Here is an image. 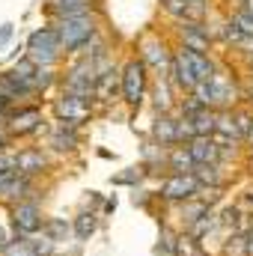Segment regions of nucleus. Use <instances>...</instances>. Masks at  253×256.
Listing matches in <instances>:
<instances>
[{
  "instance_id": "nucleus-1",
  "label": "nucleus",
  "mask_w": 253,
  "mask_h": 256,
  "mask_svg": "<svg viewBox=\"0 0 253 256\" xmlns=\"http://www.w3.org/2000/svg\"><path fill=\"white\" fill-rule=\"evenodd\" d=\"M24 54L33 60L36 66H48V68H57L63 60V42H60V33H57V24L48 21L36 30H30L27 42H24Z\"/></svg>"
},
{
  "instance_id": "nucleus-2",
  "label": "nucleus",
  "mask_w": 253,
  "mask_h": 256,
  "mask_svg": "<svg viewBox=\"0 0 253 256\" xmlns=\"http://www.w3.org/2000/svg\"><path fill=\"white\" fill-rule=\"evenodd\" d=\"M60 84H63L66 96H74V98H80L86 104L98 102V66L92 60H86V57L72 60V66L66 68Z\"/></svg>"
},
{
  "instance_id": "nucleus-3",
  "label": "nucleus",
  "mask_w": 253,
  "mask_h": 256,
  "mask_svg": "<svg viewBox=\"0 0 253 256\" xmlns=\"http://www.w3.org/2000/svg\"><path fill=\"white\" fill-rule=\"evenodd\" d=\"M60 42H63V54H80L102 30H98V18H72V21H54Z\"/></svg>"
},
{
  "instance_id": "nucleus-4",
  "label": "nucleus",
  "mask_w": 253,
  "mask_h": 256,
  "mask_svg": "<svg viewBox=\"0 0 253 256\" xmlns=\"http://www.w3.org/2000/svg\"><path fill=\"white\" fill-rule=\"evenodd\" d=\"M122 68V102L128 108H140L149 98V68L140 57H128Z\"/></svg>"
},
{
  "instance_id": "nucleus-5",
  "label": "nucleus",
  "mask_w": 253,
  "mask_h": 256,
  "mask_svg": "<svg viewBox=\"0 0 253 256\" xmlns=\"http://www.w3.org/2000/svg\"><path fill=\"white\" fill-rule=\"evenodd\" d=\"M194 96H196L206 108H212V110H232V108H236V102H238V98H236V96H238L236 84H232L230 78H224V74H218V78H212V80L196 84Z\"/></svg>"
},
{
  "instance_id": "nucleus-6",
  "label": "nucleus",
  "mask_w": 253,
  "mask_h": 256,
  "mask_svg": "<svg viewBox=\"0 0 253 256\" xmlns=\"http://www.w3.org/2000/svg\"><path fill=\"white\" fill-rule=\"evenodd\" d=\"M9 220H12V230L18 232V238H33L45 230L48 218H42V208L36 200H21L9 208Z\"/></svg>"
},
{
  "instance_id": "nucleus-7",
  "label": "nucleus",
  "mask_w": 253,
  "mask_h": 256,
  "mask_svg": "<svg viewBox=\"0 0 253 256\" xmlns=\"http://www.w3.org/2000/svg\"><path fill=\"white\" fill-rule=\"evenodd\" d=\"M202 191V185L196 182V176L194 173H170L164 182H161V188L155 196H161L164 202H188V200H196Z\"/></svg>"
},
{
  "instance_id": "nucleus-8",
  "label": "nucleus",
  "mask_w": 253,
  "mask_h": 256,
  "mask_svg": "<svg viewBox=\"0 0 253 256\" xmlns=\"http://www.w3.org/2000/svg\"><path fill=\"white\" fill-rule=\"evenodd\" d=\"M45 128V114L39 104H18L9 116V137H33Z\"/></svg>"
},
{
  "instance_id": "nucleus-9",
  "label": "nucleus",
  "mask_w": 253,
  "mask_h": 256,
  "mask_svg": "<svg viewBox=\"0 0 253 256\" xmlns=\"http://www.w3.org/2000/svg\"><path fill=\"white\" fill-rule=\"evenodd\" d=\"M176 33H179V48H188V51L208 54L214 42V30L206 21H176Z\"/></svg>"
},
{
  "instance_id": "nucleus-10",
  "label": "nucleus",
  "mask_w": 253,
  "mask_h": 256,
  "mask_svg": "<svg viewBox=\"0 0 253 256\" xmlns=\"http://www.w3.org/2000/svg\"><path fill=\"white\" fill-rule=\"evenodd\" d=\"M173 48L164 42V39H149V42H140V60L146 63L149 72H155L158 78H167L170 74V66H173Z\"/></svg>"
},
{
  "instance_id": "nucleus-11",
  "label": "nucleus",
  "mask_w": 253,
  "mask_h": 256,
  "mask_svg": "<svg viewBox=\"0 0 253 256\" xmlns=\"http://www.w3.org/2000/svg\"><path fill=\"white\" fill-rule=\"evenodd\" d=\"M51 110H54V116L60 122H72L78 128L92 120V104H86V102H80L74 96H66V92H60V98H54Z\"/></svg>"
},
{
  "instance_id": "nucleus-12",
  "label": "nucleus",
  "mask_w": 253,
  "mask_h": 256,
  "mask_svg": "<svg viewBox=\"0 0 253 256\" xmlns=\"http://www.w3.org/2000/svg\"><path fill=\"white\" fill-rule=\"evenodd\" d=\"M48 149L51 152H57V155H72V152H78V146H80V128L72 126V122H60V120H54V126L48 128Z\"/></svg>"
},
{
  "instance_id": "nucleus-13",
  "label": "nucleus",
  "mask_w": 253,
  "mask_h": 256,
  "mask_svg": "<svg viewBox=\"0 0 253 256\" xmlns=\"http://www.w3.org/2000/svg\"><path fill=\"white\" fill-rule=\"evenodd\" d=\"M51 170V158L45 149H36V146H24L15 152V173L27 176V179H36L42 173Z\"/></svg>"
},
{
  "instance_id": "nucleus-14",
  "label": "nucleus",
  "mask_w": 253,
  "mask_h": 256,
  "mask_svg": "<svg viewBox=\"0 0 253 256\" xmlns=\"http://www.w3.org/2000/svg\"><path fill=\"white\" fill-rule=\"evenodd\" d=\"M149 134H152V140H155L158 146H164V149L179 146V116H176V114H155Z\"/></svg>"
},
{
  "instance_id": "nucleus-15",
  "label": "nucleus",
  "mask_w": 253,
  "mask_h": 256,
  "mask_svg": "<svg viewBox=\"0 0 253 256\" xmlns=\"http://www.w3.org/2000/svg\"><path fill=\"white\" fill-rule=\"evenodd\" d=\"M0 96H3L6 102H12V104H27V98L39 96V92L33 90V84L18 80L12 72H3V74H0Z\"/></svg>"
},
{
  "instance_id": "nucleus-16",
  "label": "nucleus",
  "mask_w": 253,
  "mask_h": 256,
  "mask_svg": "<svg viewBox=\"0 0 253 256\" xmlns=\"http://www.w3.org/2000/svg\"><path fill=\"white\" fill-rule=\"evenodd\" d=\"M170 84L179 90V92H194L196 90V74H194V68H190V63L185 60V54L176 48V54H173V66H170Z\"/></svg>"
},
{
  "instance_id": "nucleus-17",
  "label": "nucleus",
  "mask_w": 253,
  "mask_h": 256,
  "mask_svg": "<svg viewBox=\"0 0 253 256\" xmlns=\"http://www.w3.org/2000/svg\"><path fill=\"white\" fill-rule=\"evenodd\" d=\"M149 98H152V108H155V114H173L176 110V86L170 84V78H158L155 80V86H152V92H149Z\"/></svg>"
},
{
  "instance_id": "nucleus-18",
  "label": "nucleus",
  "mask_w": 253,
  "mask_h": 256,
  "mask_svg": "<svg viewBox=\"0 0 253 256\" xmlns=\"http://www.w3.org/2000/svg\"><path fill=\"white\" fill-rule=\"evenodd\" d=\"M190 158L196 161V167H208V164H220V146L212 137H194L188 143Z\"/></svg>"
},
{
  "instance_id": "nucleus-19",
  "label": "nucleus",
  "mask_w": 253,
  "mask_h": 256,
  "mask_svg": "<svg viewBox=\"0 0 253 256\" xmlns=\"http://www.w3.org/2000/svg\"><path fill=\"white\" fill-rule=\"evenodd\" d=\"M179 51L185 54V60L190 63V68H194V74H196L200 84H202V80H212V78L220 74L218 66H214V60H212L208 54H202V51H188V48H179Z\"/></svg>"
},
{
  "instance_id": "nucleus-20",
  "label": "nucleus",
  "mask_w": 253,
  "mask_h": 256,
  "mask_svg": "<svg viewBox=\"0 0 253 256\" xmlns=\"http://www.w3.org/2000/svg\"><path fill=\"white\" fill-rule=\"evenodd\" d=\"M30 191H33V179H27V176H21V173H12V176H9V182H6V188L0 191V196H3V200H9V202L15 206V202L27 200Z\"/></svg>"
},
{
  "instance_id": "nucleus-21",
  "label": "nucleus",
  "mask_w": 253,
  "mask_h": 256,
  "mask_svg": "<svg viewBox=\"0 0 253 256\" xmlns=\"http://www.w3.org/2000/svg\"><path fill=\"white\" fill-rule=\"evenodd\" d=\"M72 232H74V238L78 242H90L96 232H98V214L96 212H78V218L72 220Z\"/></svg>"
},
{
  "instance_id": "nucleus-22",
  "label": "nucleus",
  "mask_w": 253,
  "mask_h": 256,
  "mask_svg": "<svg viewBox=\"0 0 253 256\" xmlns=\"http://www.w3.org/2000/svg\"><path fill=\"white\" fill-rule=\"evenodd\" d=\"M167 170L170 173H194L196 170V161L190 158L188 146H173L167 152Z\"/></svg>"
},
{
  "instance_id": "nucleus-23",
  "label": "nucleus",
  "mask_w": 253,
  "mask_h": 256,
  "mask_svg": "<svg viewBox=\"0 0 253 256\" xmlns=\"http://www.w3.org/2000/svg\"><path fill=\"white\" fill-rule=\"evenodd\" d=\"M194 176H196V182L202 185V191H220V188L226 185V179H224V173H220V164L196 167V170H194Z\"/></svg>"
},
{
  "instance_id": "nucleus-24",
  "label": "nucleus",
  "mask_w": 253,
  "mask_h": 256,
  "mask_svg": "<svg viewBox=\"0 0 253 256\" xmlns=\"http://www.w3.org/2000/svg\"><path fill=\"white\" fill-rule=\"evenodd\" d=\"M218 226H220V224H218V212H214V208H208L202 218H196L188 230H185V236L194 238V242H202V238H206L212 230H218Z\"/></svg>"
},
{
  "instance_id": "nucleus-25",
  "label": "nucleus",
  "mask_w": 253,
  "mask_h": 256,
  "mask_svg": "<svg viewBox=\"0 0 253 256\" xmlns=\"http://www.w3.org/2000/svg\"><path fill=\"white\" fill-rule=\"evenodd\" d=\"M190 126L196 131V137H212V134L218 131V110L202 108L196 116H190Z\"/></svg>"
},
{
  "instance_id": "nucleus-26",
  "label": "nucleus",
  "mask_w": 253,
  "mask_h": 256,
  "mask_svg": "<svg viewBox=\"0 0 253 256\" xmlns=\"http://www.w3.org/2000/svg\"><path fill=\"white\" fill-rule=\"evenodd\" d=\"M226 18L242 30V36H253V6L250 3H238V6H232Z\"/></svg>"
},
{
  "instance_id": "nucleus-27",
  "label": "nucleus",
  "mask_w": 253,
  "mask_h": 256,
  "mask_svg": "<svg viewBox=\"0 0 253 256\" xmlns=\"http://www.w3.org/2000/svg\"><path fill=\"white\" fill-rule=\"evenodd\" d=\"M214 39H220L224 45H236V48H238L244 36H242V30H238V27H236L230 18H224V21L214 27Z\"/></svg>"
},
{
  "instance_id": "nucleus-28",
  "label": "nucleus",
  "mask_w": 253,
  "mask_h": 256,
  "mask_svg": "<svg viewBox=\"0 0 253 256\" xmlns=\"http://www.w3.org/2000/svg\"><path fill=\"white\" fill-rule=\"evenodd\" d=\"M68 232H72V224H66V218H48L45 220V230H42V236H48L54 244L57 242H66Z\"/></svg>"
},
{
  "instance_id": "nucleus-29",
  "label": "nucleus",
  "mask_w": 253,
  "mask_h": 256,
  "mask_svg": "<svg viewBox=\"0 0 253 256\" xmlns=\"http://www.w3.org/2000/svg\"><path fill=\"white\" fill-rule=\"evenodd\" d=\"M146 176H149V170L140 164V167H128L126 173H116L110 182H114V185H128V188L134 191V188H140V182H143Z\"/></svg>"
},
{
  "instance_id": "nucleus-30",
  "label": "nucleus",
  "mask_w": 253,
  "mask_h": 256,
  "mask_svg": "<svg viewBox=\"0 0 253 256\" xmlns=\"http://www.w3.org/2000/svg\"><path fill=\"white\" fill-rule=\"evenodd\" d=\"M57 80H60L57 68H48V66H39V68H36V74H33V86H36V92H39V96H45Z\"/></svg>"
},
{
  "instance_id": "nucleus-31",
  "label": "nucleus",
  "mask_w": 253,
  "mask_h": 256,
  "mask_svg": "<svg viewBox=\"0 0 253 256\" xmlns=\"http://www.w3.org/2000/svg\"><path fill=\"white\" fill-rule=\"evenodd\" d=\"M208 208H212V206H206L200 196H196V200H188V202H182V218H179V220H182V226L188 230L190 224H194L196 218H202Z\"/></svg>"
},
{
  "instance_id": "nucleus-32",
  "label": "nucleus",
  "mask_w": 253,
  "mask_h": 256,
  "mask_svg": "<svg viewBox=\"0 0 253 256\" xmlns=\"http://www.w3.org/2000/svg\"><path fill=\"white\" fill-rule=\"evenodd\" d=\"M224 256H248V236L230 232L224 242Z\"/></svg>"
},
{
  "instance_id": "nucleus-33",
  "label": "nucleus",
  "mask_w": 253,
  "mask_h": 256,
  "mask_svg": "<svg viewBox=\"0 0 253 256\" xmlns=\"http://www.w3.org/2000/svg\"><path fill=\"white\" fill-rule=\"evenodd\" d=\"M232 116H236V126H238V134H242V140H248V134H250L253 128V108H232Z\"/></svg>"
},
{
  "instance_id": "nucleus-34",
  "label": "nucleus",
  "mask_w": 253,
  "mask_h": 256,
  "mask_svg": "<svg viewBox=\"0 0 253 256\" xmlns=\"http://www.w3.org/2000/svg\"><path fill=\"white\" fill-rule=\"evenodd\" d=\"M202 108H206V104H202L194 92H188L185 98H179V104H176V116H188V120H190V116H196Z\"/></svg>"
},
{
  "instance_id": "nucleus-35",
  "label": "nucleus",
  "mask_w": 253,
  "mask_h": 256,
  "mask_svg": "<svg viewBox=\"0 0 253 256\" xmlns=\"http://www.w3.org/2000/svg\"><path fill=\"white\" fill-rule=\"evenodd\" d=\"M78 6H92V0H48V15H60L68 9H78Z\"/></svg>"
},
{
  "instance_id": "nucleus-36",
  "label": "nucleus",
  "mask_w": 253,
  "mask_h": 256,
  "mask_svg": "<svg viewBox=\"0 0 253 256\" xmlns=\"http://www.w3.org/2000/svg\"><path fill=\"white\" fill-rule=\"evenodd\" d=\"M3 256H39V254H36V248H33L30 238H15Z\"/></svg>"
},
{
  "instance_id": "nucleus-37",
  "label": "nucleus",
  "mask_w": 253,
  "mask_h": 256,
  "mask_svg": "<svg viewBox=\"0 0 253 256\" xmlns=\"http://www.w3.org/2000/svg\"><path fill=\"white\" fill-rule=\"evenodd\" d=\"M176 242H179V238H176V236L164 226V230H161V238H158V244H155V254H158V256H161V254L170 256L173 250H176Z\"/></svg>"
},
{
  "instance_id": "nucleus-38",
  "label": "nucleus",
  "mask_w": 253,
  "mask_h": 256,
  "mask_svg": "<svg viewBox=\"0 0 253 256\" xmlns=\"http://www.w3.org/2000/svg\"><path fill=\"white\" fill-rule=\"evenodd\" d=\"M0 173H15V152L12 149L0 152Z\"/></svg>"
},
{
  "instance_id": "nucleus-39",
  "label": "nucleus",
  "mask_w": 253,
  "mask_h": 256,
  "mask_svg": "<svg viewBox=\"0 0 253 256\" xmlns=\"http://www.w3.org/2000/svg\"><path fill=\"white\" fill-rule=\"evenodd\" d=\"M155 194H149V191H143V188H134V194H131V202L134 206H140V208H146L149 206V200H152Z\"/></svg>"
},
{
  "instance_id": "nucleus-40",
  "label": "nucleus",
  "mask_w": 253,
  "mask_h": 256,
  "mask_svg": "<svg viewBox=\"0 0 253 256\" xmlns=\"http://www.w3.org/2000/svg\"><path fill=\"white\" fill-rule=\"evenodd\" d=\"M12 33H15V24H12V21H3V24H0V51H3L6 45H9Z\"/></svg>"
},
{
  "instance_id": "nucleus-41",
  "label": "nucleus",
  "mask_w": 253,
  "mask_h": 256,
  "mask_svg": "<svg viewBox=\"0 0 253 256\" xmlns=\"http://www.w3.org/2000/svg\"><path fill=\"white\" fill-rule=\"evenodd\" d=\"M12 110H15V108H12V102H6V98L0 96V128L9 126V116H12Z\"/></svg>"
},
{
  "instance_id": "nucleus-42",
  "label": "nucleus",
  "mask_w": 253,
  "mask_h": 256,
  "mask_svg": "<svg viewBox=\"0 0 253 256\" xmlns=\"http://www.w3.org/2000/svg\"><path fill=\"white\" fill-rule=\"evenodd\" d=\"M190 244H194V238L179 236V242H176V250H173V254H176V256H190Z\"/></svg>"
},
{
  "instance_id": "nucleus-43",
  "label": "nucleus",
  "mask_w": 253,
  "mask_h": 256,
  "mask_svg": "<svg viewBox=\"0 0 253 256\" xmlns=\"http://www.w3.org/2000/svg\"><path fill=\"white\" fill-rule=\"evenodd\" d=\"M12 242H15V238H9V232H6V230H3V226H0V254H6V250H9V244H12Z\"/></svg>"
},
{
  "instance_id": "nucleus-44",
  "label": "nucleus",
  "mask_w": 253,
  "mask_h": 256,
  "mask_svg": "<svg viewBox=\"0 0 253 256\" xmlns=\"http://www.w3.org/2000/svg\"><path fill=\"white\" fill-rule=\"evenodd\" d=\"M242 208H244V212H253V188L244 191V196H242Z\"/></svg>"
},
{
  "instance_id": "nucleus-45",
  "label": "nucleus",
  "mask_w": 253,
  "mask_h": 256,
  "mask_svg": "<svg viewBox=\"0 0 253 256\" xmlns=\"http://www.w3.org/2000/svg\"><path fill=\"white\" fill-rule=\"evenodd\" d=\"M9 143H12L9 131H6V128H0V152H3V149H9Z\"/></svg>"
},
{
  "instance_id": "nucleus-46",
  "label": "nucleus",
  "mask_w": 253,
  "mask_h": 256,
  "mask_svg": "<svg viewBox=\"0 0 253 256\" xmlns=\"http://www.w3.org/2000/svg\"><path fill=\"white\" fill-rule=\"evenodd\" d=\"M110 212H116V196H108L104 200V214H110Z\"/></svg>"
},
{
  "instance_id": "nucleus-47",
  "label": "nucleus",
  "mask_w": 253,
  "mask_h": 256,
  "mask_svg": "<svg viewBox=\"0 0 253 256\" xmlns=\"http://www.w3.org/2000/svg\"><path fill=\"white\" fill-rule=\"evenodd\" d=\"M244 96H248V104L253 108V80L248 84V90H244Z\"/></svg>"
},
{
  "instance_id": "nucleus-48",
  "label": "nucleus",
  "mask_w": 253,
  "mask_h": 256,
  "mask_svg": "<svg viewBox=\"0 0 253 256\" xmlns=\"http://www.w3.org/2000/svg\"><path fill=\"white\" fill-rule=\"evenodd\" d=\"M9 176H12V173H0V191L6 188V182H9Z\"/></svg>"
},
{
  "instance_id": "nucleus-49",
  "label": "nucleus",
  "mask_w": 253,
  "mask_h": 256,
  "mask_svg": "<svg viewBox=\"0 0 253 256\" xmlns=\"http://www.w3.org/2000/svg\"><path fill=\"white\" fill-rule=\"evenodd\" d=\"M248 68H250V72H253V57H248Z\"/></svg>"
},
{
  "instance_id": "nucleus-50",
  "label": "nucleus",
  "mask_w": 253,
  "mask_h": 256,
  "mask_svg": "<svg viewBox=\"0 0 253 256\" xmlns=\"http://www.w3.org/2000/svg\"><path fill=\"white\" fill-rule=\"evenodd\" d=\"M232 3H236V6H238V3H250V0H232Z\"/></svg>"
},
{
  "instance_id": "nucleus-51",
  "label": "nucleus",
  "mask_w": 253,
  "mask_h": 256,
  "mask_svg": "<svg viewBox=\"0 0 253 256\" xmlns=\"http://www.w3.org/2000/svg\"><path fill=\"white\" fill-rule=\"evenodd\" d=\"M200 3H208V0H200Z\"/></svg>"
},
{
  "instance_id": "nucleus-52",
  "label": "nucleus",
  "mask_w": 253,
  "mask_h": 256,
  "mask_svg": "<svg viewBox=\"0 0 253 256\" xmlns=\"http://www.w3.org/2000/svg\"><path fill=\"white\" fill-rule=\"evenodd\" d=\"M250 80H253V72H250Z\"/></svg>"
},
{
  "instance_id": "nucleus-53",
  "label": "nucleus",
  "mask_w": 253,
  "mask_h": 256,
  "mask_svg": "<svg viewBox=\"0 0 253 256\" xmlns=\"http://www.w3.org/2000/svg\"><path fill=\"white\" fill-rule=\"evenodd\" d=\"M51 256H57V254H51Z\"/></svg>"
}]
</instances>
